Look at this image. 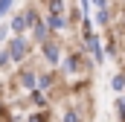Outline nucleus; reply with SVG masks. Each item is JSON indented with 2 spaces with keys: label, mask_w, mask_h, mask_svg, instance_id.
Segmentation results:
<instances>
[{
  "label": "nucleus",
  "mask_w": 125,
  "mask_h": 122,
  "mask_svg": "<svg viewBox=\"0 0 125 122\" xmlns=\"http://www.w3.org/2000/svg\"><path fill=\"white\" fill-rule=\"evenodd\" d=\"M23 55H26V44H23L21 38H15V41L9 44V58H12V61H21Z\"/></svg>",
  "instance_id": "nucleus-1"
},
{
  "label": "nucleus",
  "mask_w": 125,
  "mask_h": 122,
  "mask_svg": "<svg viewBox=\"0 0 125 122\" xmlns=\"http://www.w3.org/2000/svg\"><path fill=\"white\" fill-rule=\"evenodd\" d=\"M32 20H35V15H23V18H15V20H12V29H15V32H21V29H26Z\"/></svg>",
  "instance_id": "nucleus-2"
},
{
  "label": "nucleus",
  "mask_w": 125,
  "mask_h": 122,
  "mask_svg": "<svg viewBox=\"0 0 125 122\" xmlns=\"http://www.w3.org/2000/svg\"><path fill=\"white\" fill-rule=\"evenodd\" d=\"M87 44H90V50H93V58H96V61H102V47H99V38L87 32Z\"/></svg>",
  "instance_id": "nucleus-3"
},
{
  "label": "nucleus",
  "mask_w": 125,
  "mask_h": 122,
  "mask_svg": "<svg viewBox=\"0 0 125 122\" xmlns=\"http://www.w3.org/2000/svg\"><path fill=\"white\" fill-rule=\"evenodd\" d=\"M44 55H47V61L55 64V61H58V47H55V44H47V47H44Z\"/></svg>",
  "instance_id": "nucleus-4"
},
{
  "label": "nucleus",
  "mask_w": 125,
  "mask_h": 122,
  "mask_svg": "<svg viewBox=\"0 0 125 122\" xmlns=\"http://www.w3.org/2000/svg\"><path fill=\"white\" fill-rule=\"evenodd\" d=\"M50 26H52V29H61L64 26V18L58 15V12H50Z\"/></svg>",
  "instance_id": "nucleus-5"
},
{
  "label": "nucleus",
  "mask_w": 125,
  "mask_h": 122,
  "mask_svg": "<svg viewBox=\"0 0 125 122\" xmlns=\"http://www.w3.org/2000/svg\"><path fill=\"white\" fill-rule=\"evenodd\" d=\"M21 84H23V87H32V84H35V76H32V73H23V76H21Z\"/></svg>",
  "instance_id": "nucleus-6"
},
{
  "label": "nucleus",
  "mask_w": 125,
  "mask_h": 122,
  "mask_svg": "<svg viewBox=\"0 0 125 122\" xmlns=\"http://www.w3.org/2000/svg\"><path fill=\"white\" fill-rule=\"evenodd\" d=\"M111 84H114V90H122V87H125V79H122V76H114Z\"/></svg>",
  "instance_id": "nucleus-7"
},
{
  "label": "nucleus",
  "mask_w": 125,
  "mask_h": 122,
  "mask_svg": "<svg viewBox=\"0 0 125 122\" xmlns=\"http://www.w3.org/2000/svg\"><path fill=\"white\" fill-rule=\"evenodd\" d=\"M35 38H38V41H47V29H44V26H41V23H38V26H35Z\"/></svg>",
  "instance_id": "nucleus-8"
},
{
  "label": "nucleus",
  "mask_w": 125,
  "mask_h": 122,
  "mask_svg": "<svg viewBox=\"0 0 125 122\" xmlns=\"http://www.w3.org/2000/svg\"><path fill=\"white\" fill-rule=\"evenodd\" d=\"M9 6H12V0H0V18L9 12Z\"/></svg>",
  "instance_id": "nucleus-9"
},
{
  "label": "nucleus",
  "mask_w": 125,
  "mask_h": 122,
  "mask_svg": "<svg viewBox=\"0 0 125 122\" xmlns=\"http://www.w3.org/2000/svg\"><path fill=\"white\" fill-rule=\"evenodd\" d=\"M116 113H119V119H125V102H116Z\"/></svg>",
  "instance_id": "nucleus-10"
}]
</instances>
